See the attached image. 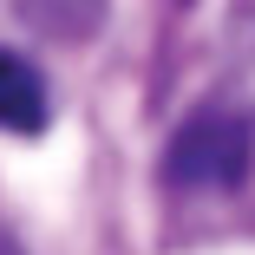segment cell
<instances>
[{
  "label": "cell",
  "mask_w": 255,
  "mask_h": 255,
  "mask_svg": "<svg viewBox=\"0 0 255 255\" xmlns=\"http://www.w3.org/2000/svg\"><path fill=\"white\" fill-rule=\"evenodd\" d=\"M7 7H13L33 33L59 39V46H79V39H92L98 26H105L112 0H7Z\"/></svg>",
  "instance_id": "obj_3"
},
{
  "label": "cell",
  "mask_w": 255,
  "mask_h": 255,
  "mask_svg": "<svg viewBox=\"0 0 255 255\" xmlns=\"http://www.w3.org/2000/svg\"><path fill=\"white\" fill-rule=\"evenodd\" d=\"M164 183L170 190H236L255 170V112L203 105L164 144Z\"/></svg>",
  "instance_id": "obj_1"
},
{
  "label": "cell",
  "mask_w": 255,
  "mask_h": 255,
  "mask_svg": "<svg viewBox=\"0 0 255 255\" xmlns=\"http://www.w3.org/2000/svg\"><path fill=\"white\" fill-rule=\"evenodd\" d=\"M46 125H53L46 72L26 53H7V46H0V131H7V137H39Z\"/></svg>",
  "instance_id": "obj_2"
},
{
  "label": "cell",
  "mask_w": 255,
  "mask_h": 255,
  "mask_svg": "<svg viewBox=\"0 0 255 255\" xmlns=\"http://www.w3.org/2000/svg\"><path fill=\"white\" fill-rule=\"evenodd\" d=\"M0 255H26V242H20L13 229H0Z\"/></svg>",
  "instance_id": "obj_4"
}]
</instances>
